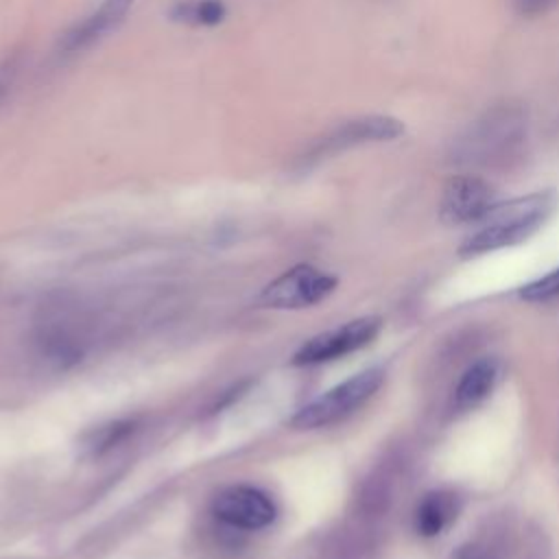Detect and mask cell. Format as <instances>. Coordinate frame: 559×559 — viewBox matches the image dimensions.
I'll use <instances>...</instances> for the list:
<instances>
[{
  "label": "cell",
  "mask_w": 559,
  "mask_h": 559,
  "mask_svg": "<svg viewBox=\"0 0 559 559\" xmlns=\"http://www.w3.org/2000/svg\"><path fill=\"white\" fill-rule=\"evenodd\" d=\"M526 111L520 105L487 109L454 144V162L478 168H507L526 146Z\"/></svg>",
  "instance_id": "obj_1"
},
{
  "label": "cell",
  "mask_w": 559,
  "mask_h": 559,
  "mask_svg": "<svg viewBox=\"0 0 559 559\" xmlns=\"http://www.w3.org/2000/svg\"><path fill=\"white\" fill-rule=\"evenodd\" d=\"M555 197L550 192H535L500 205H493L483 225L463 242V255H480L502 247L518 245L539 229L550 216Z\"/></svg>",
  "instance_id": "obj_2"
},
{
  "label": "cell",
  "mask_w": 559,
  "mask_h": 559,
  "mask_svg": "<svg viewBox=\"0 0 559 559\" xmlns=\"http://www.w3.org/2000/svg\"><path fill=\"white\" fill-rule=\"evenodd\" d=\"M382 378H384V373L378 367L365 369V371L347 378L345 382L332 386L330 391H325L310 404L301 406L293 415L290 426L297 430H314V428L332 426V424L345 419L378 391V386L382 384Z\"/></svg>",
  "instance_id": "obj_3"
},
{
  "label": "cell",
  "mask_w": 559,
  "mask_h": 559,
  "mask_svg": "<svg viewBox=\"0 0 559 559\" xmlns=\"http://www.w3.org/2000/svg\"><path fill=\"white\" fill-rule=\"evenodd\" d=\"M334 286L336 277L330 273L310 264H297L269 282L258 295V304L277 310L308 308L323 301Z\"/></svg>",
  "instance_id": "obj_4"
},
{
  "label": "cell",
  "mask_w": 559,
  "mask_h": 559,
  "mask_svg": "<svg viewBox=\"0 0 559 559\" xmlns=\"http://www.w3.org/2000/svg\"><path fill=\"white\" fill-rule=\"evenodd\" d=\"M404 133V124L397 118L391 116H360L345 120L330 129L328 133L319 135L310 142L304 157H299L301 164L319 162L328 155H334L338 151H347L354 146L371 144V142H389Z\"/></svg>",
  "instance_id": "obj_5"
},
{
  "label": "cell",
  "mask_w": 559,
  "mask_h": 559,
  "mask_svg": "<svg viewBox=\"0 0 559 559\" xmlns=\"http://www.w3.org/2000/svg\"><path fill=\"white\" fill-rule=\"evenodd\" d=\"M212 515L236 531H262L277 518V504L260 487L229 485L212 498Z\"/></svg>",
  "instance_id": "obj_6"
},
{
  "label": "cell",
  "mask_w": 559,
  "mask_h": 559,
  "mask_svg": "<svg viewBox=\"0 0 559 559\" xmlns=\"http://www.w3.org/2000/svg\"><path fill=\"white\" fill-rule=\"evenodd\" d=\"M380 330L378 317H360L308 338L293 356L295 365H319L369 345Z\"/></svg>",
  "instance_id": "obj_7"
},
{
  "label": "cell",
  "mask_w": 559,
  "mask_h": 559,
  "mask_svg": "<svg viewBox=\"0 0 559 559\" xmlns=\"http://www.w3.org/2000/svg\"><path fill=\"white\" fill-rule=\"evenodd\" d=\"M493 207L491 186L476 175L452 177L441 194V218L450 225L480 221Z\"/></svg>",
  "instance_id": "obj_8"
},
{
  "label": "cell",
  "mask_w": 559,
  "mask_h": 559,
  "mask_svg": "<svg viewBox=\"0 0 559 559\" xmlns=\"http://www.w3.org/2000/svg\"><path fill=\"white\" fill-rule=\"evenodd\" d=\"M135 0H103L98 9H94L85 20L76 22L70 31L63 33L59 50L63 55H72L94 46L124 22Z\"/></svg>",
  "instance_id": "obj_9"
},
{
  "label": "cell",
  "mask_w": 559,
  "mask_h": 559,
  "mask_svg": "<svg viewBox=\"0 0 559 559\" xmlns=\"http://www.w3.org/2000/svg\"><path fill=\"white\" fill-rule=\"evenodd\" d=\"M496 380H498V367L493 360L485 358V360L474 362L472 367L465 369V373L461 376V380L456 384L454 406L459 411L474 408L493 391Z\"/></svg>",
  "instance_id": "obj_10"
},
{
  "label": "cell",
  "mask_w": 559,
  "mask_h": 559,
  "mask_svg": "<svg viewBox=\"0 0 559 559\" xmlns=\"http://www.w3.org/2000/svg\"><path fill=\"white\" fill-rule=\"evenodd\" d=\"M459 513V498L452 491L437 489L424 496L415 513V526L424 537L439 535Z\"/></svg>",
  "instance_id": "obj_11"
},
{
  "label": "cell",
  "mask_w": 559,
  "mask_h": 559,
  "mask_svg": "<svg viewBox=\"0 0 559 559\" xmlns=\"http://www.w3.org/2000/svg\"><path fill=\"white\" fill-rule=\"evenodd\" d=\"M168 15L179 24L216 26L227 17V7L223 0H177Z\"/></svg>",
  "instance_id": "obj_12"
},
{
  "label": "cell",
  "mask_w": 559,
  "mask_h": 559,
  "mask_svg": "<svg viewBox=\"0 0 559 559\" xmlns=\"http://www.w3.org/2000/svg\"><path fill=\"white\" fill-rule=\"evenodd\" d=\"M520 295L526 299V301H546V299H552L559 295V266L552 269L550 273L542 275L539 280L526 284Z\"/></svg>",
  "instance_id": "obj_13"
},
{
  "label": "cell",
  "mask_w": 559,
  "mask_h": 559,
  "mask_svg": "<svg viewBox=\"0 0 559 559\" xmlns=\"http://www.w3.org/2000/svg\"><path fill=\"white\" fill-rule=\"evenodd\" d=\"M513 11L524 17H537L559 4V0H509Z\"/></svg>",
  "instance_id": "obj_14"
},
{
  "label": "cell",
  "mask_w": 559,
  "mask_h": 559,
  "mask_svg": "<svg viewBox=\"0 0 559 559\" xmlns=\"http://www.w3.org/2000/svg\"><path fill=\"white\" fill-rule=\"evenodd\" d=\"M15 72H17L15 59H7L4 63H0V103L9 94V90H11L13 81H15Z\"/></svg>",
  "instance_id": "obj_15"
}]
</instances>
